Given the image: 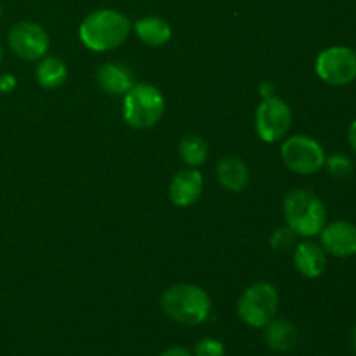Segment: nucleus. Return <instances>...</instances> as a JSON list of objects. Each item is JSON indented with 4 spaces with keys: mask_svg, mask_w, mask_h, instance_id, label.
Listing matches in <instances>:
<instances>
[{
    "mask_svg": "<svg viewBox=\"0 0 356 356\" xmlns=\"http://www.w3.org/2000/svg\"><path fill=\"white\" fill-rule=\"evenodd\" d=\"M0 17H2V3H0Z\"/></svg>",
    "mask_w": 356,
    "mask_h": 356,
    "instance_id": "cd10ccee",
    "label": "nucleus"
},
{
    "mask_svg": "<svg viewBox=\"0 0 356 356\" xmlns=\"http://www.w3.org/2000/svg\"><path fill=\"white\" fill-rule=\"evenodd\" d=\"M355 52H356V51H355Z\"/></svg>",
    "mask_w": 356,
    "mask_h": 356,
    "instance_id": "c85d7f7f",
    "label": "nucleus"
},
{
    "mask_svg": "<svg viewBox=\"0 0 356 356\" xmlns=\"http://www.w3.org/2000/svg\"><path fill=\"white\" fill-rule=\"evenodd\" d=\"M216 176H218L221 186L233 193H240L245 190L250 181L249 167L238 156H226V159L219 160L218 167H216Z\"/></svg>",
    "mask_w": 356,
    "mask_h": 356,
    "instance_id": "4468645a",
    "label": "nucleus"
},
{
    "mask_svg": "<svg viewBox=\"0 0 356 356\" xmlns=\"http://www.w3.org/2000/svg\"><path fill=\"white\" fill-rule=\"evenodd\" d=\"M179 156L188 167L198 169L204 165L209 156V146L205 139L198 134H188L179 143Z\"/></svg>",
    "mask_w": 356,
    "mask_h": 356,
    "instance_id": "a211bd4d",
    "label": "nucleus"
},
{
    "mask_svg": "<svg viewBox=\"0 0 356 356\" xmlns=\"http://www.w3.org/2000/svg\"><path fill=\"white\" fill-rule=\"evenodd\" d=\"M315 72L329 86H350L356 80V52L344 45L325 49L316 58Z\"/></svg>",
    "mask_w": 356,
    "mask_h": 356,
    "instance_id": "0eeeda50",
    "label": "nucleus"
},
{
    "mask_svg": "<svg viewBox=\"0 0 356 356\" xmlns=\"http://www.w3.org/2000/svg\"><path fill=\"white\" fill-rule=\"evenodd\" d=\"M322 247L334 257L356 256V225L350 221H334L320 232Z\"/></svg>",
    "mask_w": 356,
    "mask_h": 356,
    "instance_id": "9d476101",
    "label": "nucleus"
},
{
    "mask_svg": "<svg viewBox=\"0 0 356 356\" xmlns=\"http://www.w3.org/2000/svg\"><path fill=\"white\" fill-rule=\"evenodd\" d=\"M193 356H225V346L214 337H204L195 344Z\"/></svg>",
    "mask_w": 356,
    "mask_h": 356,
    "instance_id": "412c9836",
    "label": "nucleus"
},
{
    "mask_svg": "<svg viewBox=\"0 0 356 356\" xmlns=\"http://www.w3.org/2000/svg\"><path fill=\"white\" fill-rule=\"evenodd\" d=\"M264 329H266L264 330V341H266L270 350L278 351V353H287L298 344V329L289 320L275 318Z\"/></svg>",
    "mask_w": 356,
    "mask_h": 356,
    "instance_id": "dca6fc26",
    "label": "nucleus"
},
{
    "mask_svg": "<svg viewBox=\"0 0 356 356\" xmlns=\"http://www.w3.org/2000/svg\"><path fill=\"white\" fill-rule=\"evenodd\" d=\"M136 37L149 47H162L169 44L172 38V28L163 17L145 16L136 21L134 24Z\"/></svg>",
    "mask_w": 356,
    "mask_h": 356,
    "instance_id": "2eb2a0df",
    "label": "nucleus"
},
{
    "mask_svg": "<svg viewBox=\"0 0 356 356\" xmlns=\"http://www.w3.org/2000/svg\"><path fill=\"white\" fill-rule=\"evenodd\" d=\"M323 167H325L327 172L332 177H336V179H348L355 170L353 162H351L346 155H341V153L325 159V165Z\"/></svg>",
    "mask_w": 356,
    "mask_h": 356,
    "instance_id": "6ab92c4d",
    "label": "nucleus"
},
{
    "mask_svg": "<svg viewBox=\"0 0 356 356\" xmlns=\"http://www.w3.org/2000/svg\"><path fill=\"white\" fill-rule=\"evenodd\" d=\"M160 356H193V355H191V351L186 350V348L174 346V348H169V350H165L163 353H160Z\"/></svg>",
    "mask_w": 356,
    "mask_h": 356,
    "instance_id": "5701e85b",
    "label": "nucleus"
},
{
    "mask_svg": "<svg viewBox=\"0 0 356 356\" xmlns=\"http://www.w3.org/2000/svg\"><path fill=\"white\" fill-rule=\"evenodd\" d=\"M259 92L263 94V97H271V96H275V87L271 86L270 82H264V83H261Z\"/></svg>",
    "mask_w": 356,
    "mask_h": 356,
    "instance_id": "b1692460",
    "label": "nucleus"
},
{
    "mask_svg": "<svg viewBox=\"0 0 356 356\" xmlns=\"http://www.w3.org/2000/svg\"><path fill=\"white\" fill-rule=\"evenodd\" d=\"M10 51L23 61H40L51 47L49 33L33 21H19L7 33Z\"/></svg>",
    "mask_w": 356,
    "mask_h": 356,
    "instance_id": "6e6552de",
    "label": "nucleus"
},
{
    "mask_svg": "<svg viewBox=\"0 0 356 356\" xmlns=\"http://www.w3.org/2000/svg\"><path fill=\"white\" fill-rule=\"evenodd\" d=\"M204 191V176L198 169L186 167L174 174L169 184V197L170 202L177 207H190Z\"/></svg>",
    "mask_w": 356,
    "mask_h": 356,
    "instance_id": "9b49d317",
    "label": "nucleus"
},
{
    "mask_svg": "<svg viewBox=\"0 0 356 356\" xmlns=\"http://www.w3.org/2000/svg\"><path fill=\"white\" fill-rule=\"evenodd\" d=\"M296 270L306 278L322 277L327 270V252L315 242H301L294 249Z\"/></svg>",
    "mask_w": 356,
    "mask_h": 356,
    "instance_id": "f8f14e48",
    "label": "nucleus"
},
{
    "mask_svg": "<svg viewBox=\"0 0 356 356\" xmlns=\"http://www.w3.org/2000/svg\"><path fill=\"white\" fill-rule=\"evenodd\" d=\"M353 348L356 351V323H355V330H353Z\"/></svg>",
    "mask_w": 356,
    "mask_h": 356,
    "instance_id": "a878e982",
    "label": "nucleus"
},
{
    "mask_svg": "<svg viewBox=\"0 0 356 356\" xmlns=\"http://www.w3.org/2000/svg\"><path fill=\"white\" fill-rule=\"evenodd\" d=\"M348 141H350V146L353 148V152L356 153V120L351 124L350 132H348Z\"/></svg>",
    "mask_w": 356,
    "mask_h": 356,
    "instance_id": "393cba45",
    "label": "nucleus"
},
{
    "mask_svg": "<svg viewBox=\"0 0 356 356\" xmlns=\"http://www.w3.org/2000/svg\"><path fill=\"white\" fill-rule=\"evenodd\" d=\"M132 23L115 9H99L86 16L79 28V37L87 49L104 52L117 49L127 40Z\"/></svg>",
    "mask_w": 356,
    "mask_h": 356,
    "instance_id": "f257e3e1",
    "label": "nucleus"
},
{
    "mask_svg": "<svg viewBox=\"0 0 356 356\" xmlns=\"http://www.w3.org/2000/svg\"><path fill=\"white\" fill-rule=\"evenodd\" d=\"M163 313L183 325H200L211 315L212 302L207 292L193 284H177L167 289L160 299Z\"/></svg>",
    "mask_w": 356,
    "mask_h": 356,
    "instance_id": "f03ea898",
    "label": "nucleus"
},
{
    "mask_svg": "<svg viewBox=\"0 0 356 356\" xmlns=\"http://www.w3.org/2000/svg\"><path fill=\"white\" fill-rule=\"evenodd\" d=\"M298 245V235H296L294 229H291L289 226L285 228H278L277 232L271 235V247L278 252H289V250L296 249Z\"/></svg>",
    "mask_w": 356,
    "mask_h": 356,
    "instance_id": "aec40b11",
    "label": "nucleus"
},
{
    "mask_svg": "<svg viewBox=\"0 0 356 356\" xmlns=\"http://www.w3.org/2000/svg\"><path fill=\"white\" fill-rule=\"evenodd\" d=\"M292 125L291 106L282 97H264L256 111V132L264 143H277L287 136Z\"/></svg>",
    "mask_w": 356,
    "mask_h": 356,
    "instance_id": "1a4fd4ad",
    "label": "nucleus"
},
{
    "mask_svg": "<svg viewBox=\"0 0 356 356\" xmlns=\"http://www.w3.org/2000/svg\"><path fill=\"white\" fill-rule=\"evenodd\" d=\"M284 216L287 226L298 236L312 238L320 235L327 225V209L320 197L309 190H292L284 198Z\"/></svg>",
    "mask_w": 356,
    "mask_h": 356,
    "instance_id": "7ed1b4c3",
    "label": "nucleus"
},
{
    "mask_svg": "<svg viewBox=\"0 0 356 356\" xmlns=\"http://www.w3.org/2000/svg\"><path fill=\"white\" fill-rule=\"evenodd\" d=\"M278 312V292L268 282H256L242 292L236 305L240 320L254 329H264Z\"/></svg>",
    "mask_w": 356,
    "mask_h": 356,
    "instance_id": "39448f33",
    "label": "nucleus"
},
{
    "mask_svg": "<svg viewBox=\"0 0 356 356\" xmlns=\"http://www.w3.org/2000/svg\"><path fill=\"white\" fill-rule=\"evenodd\" d=\"M2 56H3V52H2V45H0V63H2Z\"/></svg>",
    "mask_w": 356,
    "mask_h": 356,
    "instance_id": "bb28decb",
    "label": "nucleus"
},
{
    "mask_svg": "<svg viewBox=\"0 0 356 356\" xmlns=\"http://www.w3.org/2000/svg\"><path fill=\"white\" fill-rule=\"evenodd\" d=\"M97 83L101 89L113 96H122L127 94L134 86V75L127 66L120 65V63H104L99 70H97Z\"/></svg>",
    "mask_w": 356,
    "mask_h": 356,
    "instance_id": "ddd939ff",
    "label": "nucleus"
},
{
    "mask_svg": "<svg viewBox=\"0 0 356 356\" xmlns=\"http://www.w3.org/2000/svg\"><path fill=\"white\" fill-rule=\"evenodd\" d=\"M16 89V76L6 73V75H0V92L2 94H10Z\"/></svg>",
    "mask_w": 356,
    "mask_h": 356,
    "instance_id": "4be33fe9",
    "label": "nucleus"
},
{
    "mask_svg": "<svg viewBox=\"0 0 356 356\" xmlns=\"http://www.w3.org/2000/svg\"><path fill=\"white\" fill-rule=\"evenodd\" d=\"M38 83L45 89H58L66 82L68 76V68L66 63L58 56H45L40 59L37 70H35Z\"/></svg>",
    "mask_w": 356,
    "mask_h": 356,
    "instance_id": "f3484780",
    "label": "nucleus"
},
{
    "mask_svg": "<svg viewBox=\"0 0 356 356\" xmlns=\"http://www.w3.org/2000/svg\"><path fill=\"white\" fill-rule=\"evenodd\" d=\"M325 152L316 139L309 136H292L282 145V160L296 174L309 176L325 165Z\"/></svg>",
    "mask_w": 356,
    "mask_h": 356,
    "instance_id": "423d86ee",
    "label": "nucleus"
},
{
    "mask_svg": "<svg viewBox=\"0 0 356 356\" xmlns=\"http://www.w3.org/2000/svg\"><path fill=\"white\" fill-rule=\"evenodd\" d=\"M165 113V97L149 83H134L127 94H124L122 115L132 129H152L162 120Z\"/></svg>",
    "mask_w": 356,
    "mask_h": 356,
    "instance_id": "20e7f679",
    "label": "nucleus"
}]
</instances>
